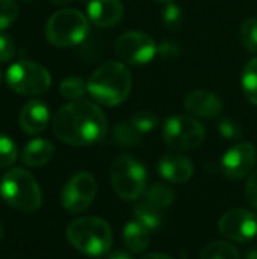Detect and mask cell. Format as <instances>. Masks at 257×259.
<instances>
[{
	"instance_id": "1",
	"label": "cell",
	"mask_w": 257,
	"mask_h": 259,
	"mask_svg": "<svg viewBox=\"0 0 257 259\" xmlns=\"http://www.w3.org/2000/svg\"><path fill=\"white\" fill-rule=\"evenodd\" d=\"M105 112L89 100H71L64 105L52 120V129L58 140L65 144L85 147L92 146L108 134Z\"/></svg>"
},
{
	"instance_id": "2",
	"label": "cell",
	"mask_w": 257,
	"mask_h": 259,
	"mask_svg": "<svg viewBox=\"0 0 257 259\" xmlns=\"http://www.w3.org/2000/svg\"><path fill=\"white\" fill-rule=\"evenodd\" d=\"M132 82V74L123 62L106 61L91 74L88 93L103 106H117L129 97Z\"/></svg>"
},
{
	"instance_id": "3",
	"label": "cell",
	"mask_w": 257,
	"mask_h": 259,
	"mask_svg": "<svg viewBox=\"0 0 257 259\" xmlns=\"http://www.w3.org/2000/svg\"><path fill=\"white\" fill-rule=\"evenodd\" d=\"M67 240L80 253L98 258L109 253L114 234L106 220L88 215L76 219L68 225Z\"/></svg>"
},
{
	"instance_id": "4",
	"label": "cell",
	"mask_w": 257,
	"mask_h": 259,
	"mask_svg": "<svg viewBox=\"0 0 257 259\" xmlns=\"http://www.w3.org/2000/svg\"><path fill=\"white\" fill-rule=\"evenodd\" d=\"M0 196L14 209L35 212L42 205V193L36 179L24 168L8 170L0 181Z\"/></svg>"
},
{
	"instance_id": "5",
	"label": "cell",
	"mask_w": 257,
	"mask_h": 259,
	"mask_svg": "<svg viewBox=\"0 0 257 259\" xmlns=\"http://www.w3.org/2000/svg\"><path fill=\"white\" fill-rule=\"evenodd\" d=\"M89 33V18L77 9L56 11L45 24L48 42L59 49H68L80 44Z\"/></svg>"
},
{
	"instance_id": "6",
	"label": "cell",
	"mask_w": 257,
	"mask_h": 259,
	"mask_svg": "<svg viewBox=\"0 0 257 259\" xmlns=\"http://www.w3.org/2000/svg\"><path fill=\"white\" fill-rule=\"evenodd\" d=\"M111 184L118 197L138 200L147 191V170L130 155H120L111 165Z\"/></svg>"
},
{
	"instance_id": "7",
	"label": "cell",
	"mask_w": 257,
	"mask_h": 259,
	"mask_svg": "<svg viewBox=\"0 0 257 259\" xmlns=\"http://www.w3.org/2000/svg\"><path fill=\"white\" fill-rule=\"evenodd\" d=\"M6 83L21 96H39L50 88L52 76L39 62L20 59L8 68Z\"/></svg>"
},
{
	"instance_id": "8",
	"label": "cell",
	"mask_w": 257,
	"mask_h": 259,
	"mask_svg": "<svg viewBox=\"0 0 257 259\" xmlns=\"http://www.w3.org/2000/svg\"><path fill=\"white\" fill-rule=\"evenodd\" d=\"M164 141L177 152L197 149L206 137L204 126L192 115H173L164 124Z\"/></svg>"
},
{
	"instance_id": "9",
	"label": "cell",
	"mask_w": 257,
	"mask_h": 259,
	"mask_svg": "<svg viewBox=\"0 0 257 259\" xmlns=\"http://www.w3.org/2000/svg\"><path fill=\"white\" fill-rule=\"evenodd\" d=\"M115 52L117 56L126 64L145 65L158 55V46L148 33L130 30L117 38Z\"/></svg>"
},
{
	"instance_id": "10",
	"label": "cell",
	"mask_w": 257,
	"mask_h": 259,
	"mask_svg": "<svg viewBox=\"0 0 257 259\" xmlns=\"http://www.w3.org/2000/svg\"><path fill=\"white\" fill-rule=\"evenodd\" d=\"M97 194V181L89 171H79L73 175L62 188V206L71 212L79 214L89 208Z\"/></svg>"
},
{
	"instance_id": "11",
	"label": "cell",
	"mask_w": 257,
	"mask_h": 259,
	"mask_svg": "<svg viewBox=\"0 0 257 259\" xmlns=\"http://www.w3.org/2000/svg\"><path fill=\"white\" fill-rule=\"evenodd\" d=\"M220 232L236 243H248L257 235V215L248 209H230L218 222Z\"/></svg>"
},
{
	"instance_id": "12",
	"label": "cell",
	"mask_w": 257,
	"mask_h": 259,
	"mask_svg": "<svg viewBox=\"0 0 257 259\" xmlns=\"http://www.w3.org/2000/svg\"><path fill=\"white\" fill-rule=\"evenodd\" d=\"M257 150L251 143H238L236 146L230 147L223 159H221V168L223 173L232 179H242L253 173V168L256 165Z\"/></svg>"
},
{
	"instance_id": "13",
	"label": "cell",
	"mask_w": 257,
	"mask_h": 259,
	"mask_svg": "<svg viewBox=\"0 0 257 259\" xmlns=\"http://www.w3.org/2000/svg\"><path fill=\"white\" fill-rule=\"evenodd\" d=\"M185 108L194 117L215 118L223 111V100L212 91L197 90L185 97Z\"/></svg>"
},
{
	"instance_id": "14",
	"label": "cell",
	"mask_w": 257,
	"mask_h": 259,
	"mask_svg": "<svg viewBox=\"0 0 257 259\" xmlns=\"http://www.w3.org/2000/svg\"><path fill=\"white\" fill-rule=\"evenodd\" d=\"M158 171L173 184H185L194 176V165L189 158L180 153H167L158 164Z\"/></svg>"
},
{
	"instance_id": "15",
	"label": "cell",
	"mask_w": 257,
	"mask_h": 259,
	"mask_svg": "<svg viewBox=\"0 0 257 259\" xmlns=\"http://www.w3.org/2000/svg\"><path fill=\"white\" fill-rule=\"evenodd\" d=\"M124 17L121 0H91L88 3V18L98 27H112Z\"/></svg>"
},
{
	"instance_id": "16",
	"label": "cell",
	"mask_w": 257,
	"mask_h": 259,
	"mask_svg": "<svg viewBox=\"0 0 257 259\" xmlns=\"http://www.w3.org/2000/svg\"><path fill=\"white\" fill-rule=\"evenodd\" d=\"M50 121V111L48 106L41 102V100H30L27 102L18 115V123L20 127L29 134V135H36L41 134Z\"/></svg>"
},
{
	"instance_id": "17",
	"label": "cell",
	"mask_w": 257,
	"mask_h": 259,
	"mask_svg": "<svg viewBox=\"0 0 257 259\" xmlns=\"http://www.w3.org/2000/svg\"><path fill=\"white\" fill-rule=\"evenodd\" d=\"M55 155V146L44 138H35L29 141L21 153V161L27 167H44L47 165Z\"/></svg>"
},
{
	"instance_id": "18",
	"label": "cell",
	"mask_w": 257,
	"mask_h": 259,
	"mask_svg": "<svg viewBox=\"0 0 257 259\" xmlns=\"http://www.w3.org/2000/svg\"><path fill=\"white\" fill-rule=\"evenodd\" d=\"M123 238L126 247L132 253H142L150 244V229L138 220H133L124 226Z\"/></svg>"
},
{
	"instance_id": "19",
	"label": "cell",
	"mask_w": 257,
	"mask_h": 259,
	"mask_svg": "<svg viewBox=\"0 0 257 259\" xmlns=\"http://www.w3.org/2000/svg\"><path fill=\"white\" fill-rule=\"evenodd\" d=\"M241 87L247 100L257 106V56L245 64L241 76Z\"/></svg>"
},
{
	"instance_id": "20",
	"label": "cell",
	"mask_w": 257,
	"mask_h": 259,
	"mask_svg": "<svg viewBox=\"0 0 257 259\" xmlns=\"http://www.w3.org/2000/svg\"><path fill=\"white\" fill-rule=\"evenodd\" d=\"M133 215H135V220H138L139 223H142L150 231H155V229H158L162 225L161 209L156 208V206H153V205H150V203H147L145 200L144 202H139L135 206Z\"/></svg>"
},
{
	"instance_id": "21",
	"label": "cell",
	"mask_w": 257,
	"mask_h": 259,
	"mask_svg": "<svg viewBox=\"0 0 257 259\" xmlns=\"http://www.w3.org/2000/svg\"><path fill=\"white\" fill-rule=\"evenodd\" d=\"M141 137H142V134L132 124L130 120L121 121V123L115 124L112 129V138L120 146H126V147L136 146L141 141Z\"/></svg>"
},
{
	"instance_id": "22",
	"label": "cell",
	"mask_w": 257,
	"mask_h": 259,
	"mask_svg": "<svg viewBox=\"0 0 257 259\" xmlns=\"http://www.w3.org/2000/svg\"><path fill=\"white\" fill-rule=\"evenodd\" d=\"M174 199H176L174 191L170 187L164 185V184H156V185L150 187L144 194V200L147 203L159 208V209H164V208L170 206L174 202Z\"/></svg>"
},
{
	"instance_id": "23",
	"label": "cell",
	"mask_w": 257,
	"mask_h": 259,
	"mask_svg": "<svg viewBox=\"0 0 257 259\" xmlns=\"http://www.w3.org/2000/svg\"><path fill=\"white\" fill-rule=\"evenodd\" d=\"M200 259H241V253L235 246L226 241H215L204 247Z\"/></svg>"
},
{
	"instance_id": "24",
	"label": "cell",
	"mask_w": 257,
	"mask_h": 259,
	"mask_svg": "<svg viewBox=\"0 0 257 259\" xmlns=\"http://www.w3.org/2000/svg\"><path fill=\"white\" fill-rule=\"evenodd\" d=\"M59 93L67 100H79L85 96V93H88V82L76 76L67 77L61 82Z\"/></svg>"
},
{
	"instance_id": "25",
	"label": "cell",
	"mask_w": 257,
	"mask_h": 259,
	"mask_svg": "<svg viewBox=\"0 0 257 259\" xmlns=\"http://www.w3.org/2000/svg\"><path fill=\"white\" fill-rule=\"evenodd\" d=\"M129 120L132 121V124H133L142 135L151 132V131L159 124V117H158L155 112L147 111V109L135 112Z\"/></svg>"
},
{
	"instance_id": "26",
	"label": "cell",
	"mask_w": 257,
	"mask_h": 259,
	"mask_svg": "<svg viewBox=\"0 0 257 259\" xmlns=\"http://www.w3.org/2000/svg\"><path fill=\"white\" fill-rule=\"evenodd\" d=\"M17 158H18V149L15 143L9 137L0 134V168L11 167L17 161Z\"/></svg>"
},
{
	"instance_id": "27",
	"label": "cell",
	"mask_w": 257,
	"mask_h": 259,
	"mask_svg": "<svg viewBox=\"0 0 257 259\" xmlns=\"http://www.w3.org/2000/svg\"><path fill=\"white\" fill-rule=\"evenodd\" d=\"M241 41L242 46L251 52H257V18H247L241 26Z\"/></svg>"
},
{
	"instance_id": "28",
	"label": "cell",
	"mask_w": 257,
	"mask_h": 259,
	"mask_svg": "<svg viewBox=\"0 0 257 259\" xmlns=\"http://www.w3.org/2000/svg\"><path fill=\"white\" fill-rule=\"evenodd\" d=\"M18 17V5L15 0H0V32L11 27Z\"/></svg>"
},
{
	"instance_id": "29",
	"label": "cell",
	"mask_w": 257,
	"mask_h": 259,
	"mask_svg": "<svg viewBox=\"0 0 257 259\" xmlns=\"http://www.w3.org/2000/svg\"><path fill=\"white\" fill-rule=\"evenodd\" d=\"M162 21L168 29H179L180 24L183 23V12L182 9L174 5V3H168L167 8L162 12Z\"/></svg>"
},
{
	"instance_id": "30",
	"label": "cell",
	"mask_w": 257,
	"mask_h": 259,
	"mask_svg": "<svg viewBox=\"0 0 257 259\" xmlns=\"http://www.w3.org/2000/svg\"><path fill=\"white\" fill-rule=\"evenodd\" d=\"M218 131L227 140H238L242 135L239 123L232 118H223L218 124Z\"/></svg>"
},
{
	"instance_id": "31",
	"label": "cell",
	"mask_w": 257,
	"mask_h": 259,
	"mask_svg": "<svg viewBox=\"0 0 257 259\" xmlns=\"http://www.w3.org/2000/svg\"><path fill=\"white\" fill-rule=\"evenodd\" d=\"M182 53V46L176 41H164L158 46V55L167 61H173L179 58Z\"/></svg>"
},
{
	"instance_id": "32",
	"label": "cell",
	"mask_w": 257,
	"mask_h": 259,
	"mask_svg": "<svg viewBox=\"0 0 257 259\" xmlns=\"http://www.w3.org/2000/svg\"><path fill=\"white\" fill-rule=\"evenodd\" d=\"M15 56V44L12 38L0 32V62H9Z\"/></svg>"
},
{
	"instance_id": "33",
	"label": "cell",
	"mask_w": 257,
	"mask_h": 259,
	"mask_svg": "<svg viewBox=\"0 0 257 259\" xmlns=\"http://www.w3.org/2000/svg\"><path fill=\"white\" fill-rule=\"evenodd\" d=\"M245 197L248 200V203L251 206H254L257 209V170H254L245 185Z\"/></svg>"
},
{
	"instance_id": "34",
	"label": "cell",
	"mask_w": 257,
	"mask_h": 259,
	"mask_svg": "<svg viewBox=\"0 0 257 259\" xmlns=\"http://www.w3.org/2000/svg\"><path fill=\"white\" fill-rule=\"evenodd\" d=\"M108 259H133L130 253H127L126 250H115L109 255Z\"/></svg>"
},
{
	"instance_id": "35",
	"label": "cell",
	"mask_w": 257,
	"mask_h": 259,
	"mask_svg": "<svg viewBox=\"0 0 257 259\" xmlns=\"http://www.w3.org/2000/svg\"><path fill=\"white\" fill-rule=\"evenodd\" d=\"M141 259H174L165 253H147L145 256H142Z\"/></svg>"
},
{
	"instance_id": "36",
	"label": "cell",
	"mask_w": 257,
	"mask_h": 259,
	"mask_svg": "<svg viewBox=\"0 0 257 259\" xmlns=\"http://www.w3.org/2000/svg\"><path fill=\"white\" fill-rule=\"evenodd\" d=\"M245 259H257V249H251V250L247 253V258Z\"/></svg>"
},
{
	"instance_id": "37",
	"label": "cell",
	"mask_w": 257,
	"mask_h": 259,
	"mask_svg": "<svg viewBox=\"0 0 257 259\" xmlns=\"http://www.w3.org/2000/svg\"><path fill=\"white\" fill-rule=\"evenodd\" d=\"M48 2H52V3H55V5H67V3H70V2H73V0H48Z\"/></svg>"
},
{
	"instance_id": "38",
	"label": "cell",
	"mask_w": 257,
	"mask_h": 259,
	"mask_svg": "<svg viewBox=\"0 0 257 259\" xmlns=\"http://www.w3.org/2000/svg\"><path fill=\"white\" fill-rule=\"evenodd\" d=\"M3 234H5V228H3V223H2V220H0V241H2V238H3Z\"/></svg>"
},
{
	"instance_id": "39",
	"label": "cell",
	"mask_w": 257,
	"mask_h": 259,
	"mask_svg": "<svg viewBox=\"0 0 257 259\" xmlns=\"http://www.w3.org/2000/svg\"><path fill=\"white\" fill-rule=\"evenodd\" d=\"M158 2H162V3H173V0H158Z\"/></svg>"
},
{
	"instance_id": "40",
	"label": "cell",
	"mask_w": 257,
	"mask_h": 259,
	"mask_svg": "<svg viewBox=\"0 0 257 259\" xmlns=\"http://www.w3.org/2000/svg\"><path fill=\"white\" fill-rule=\"evenodd\" d=\"M0 80H2V71H0Z\"/></svg>"
},
{
	"instance_id": "41",
	"label": "cell",
	"mask_w": 257,
	"mask_h": 259,
	"mask_svg": "<svg viewBox=\"0 0 257 259\" xmlns=\"http://www.w3.org/2000/svg\"><path fill=\"white\" fill-rule=\"evenodd\" d=\"M24 2H30V0H24Z\"/></svg>"
}]
</instances>
